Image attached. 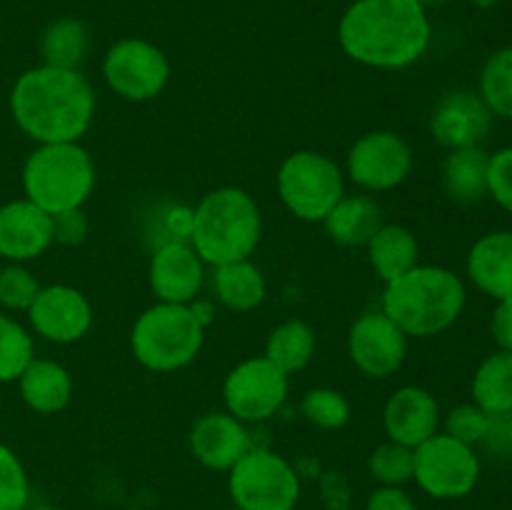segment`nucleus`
I'll use <instances>...</instances> for the list:
<instances>
[{"label": "nucleus", "mask_w": 512, "mask_h": 510, "mask_svg": "<svg viewBox=\"0 0 512 510\" xmlns=\"http://www.w3.org/2000/svg\"><path fill=\"white\" fill-rule=\"evenodd\" d=\"M383 223V208L368 193L343 195L323 220L330 240L345 248H365Z\"/></svg>", "instance_id": "22"}, {"label": "nucleus", "mask_w": 512, "mask_h": 510, "mask_svg": "<svg viewBox=\"0 0 512 510\" xmlns=\"http://www.w3.org/2000/svg\"><path fill=\"white\" fill-rule=\"evenodd\" d=\"M263 235V215L253 195L235 185L210 190L193 208L190 245L205 265L248 260Z\"/></svg>", "instance_id": "4"}, {"label": "nucleus", "mask_w": 512, "mask_h": 510, "mask_svg": "<svg viewBox=\"0 0 512 510\" xmlns=\"http://www.w3.org/2000/svg\"><path fill=\"white\" fill-rule=\"evenodd\" d=\"M440 405L430 390L420 385H403L388 398L383 408V428L388 440L408 448H418L440 433Z\"/></svg>", "instance_id": "17"}, {"label": "nucleus", "mask_w": 512, "mask_h": 510, "mask_svg": "<svg viewBox=\"0 0 512 510\" xmlns=\"http://www.w3.org/2000/svg\"><path fill=\"white\" fill-rule=\"evenodd\" d=\"M480 100L498 118L512 120V45L495 50L480 70Z\"/></svg>", "instance_id": "29"}, {"label": "nucleus", "mask_w": 512, "mask_h": 510, "mask_svg": "<svg viewBox=\"0 0 512 510\" xmlns=\"http://www.w3.org/2000/svg\"><path fill=\"white\" fill-rule=\"evenodd\" d=\"M33 358V335L13 315L0 313V383L18 380Z\"/></svg>", "instance_id": "30"}, {"label": "nucleus", "mask_w": 512, "mask_h": 510, "mask_svg": "<svg viewBox=\"0 0 512 510\" xmlns=\"http://www.w3.org/2000/svg\"><path fill=\"white\" fill-rule=\"evenodd\" d=\"M213 285L215 298L225 308L235 310V313H248V310L260 308L265 295H268V283H265L263 270L250 258L218 265L213 275Z\"/></svg>", "instance_id": "24"}, {"label": "nucleus", "mask_w": 512, "mask_h": 510, "mask_svg": "<svg viewBox=\"0 0 512 510\" xmlns=\"http://www.w3.org/2000/svg\"><path fill=\"white\" fill-rule=\"evenodd\" d=\"M408 335L383 313L368 310L348 330V355L355 368L375 380H385L403 368Z\"/></svg>", "instance_id": "13"}, {"label": "nucleus", "mask_w": 512, "mask_h": 510, "mask_svg": "<svg viewBox=\"0 0 512 510\" xmlns=\"http://www.w3.org/2000/svg\"><path fill=\"white\" fill-rule=\"evenodd\" d=\"M23 190L50 215L83 208L95 190L93 155L80 143L38 145L23 165Z\"/></svg>", "instance_id": "5"}, {"label": "nucleus", "mask_w": 512, "mask_h": 510, "mask_svg": "<svg viewBox=\"0 0 512 510\" xmlns=\"http://www.w3.org/2000/svg\"><path fill=\"white\" fill-rule=\"evenodd\" d=\"M415 3H420V5H425V8H428V5H435V3H440V0H415Z\"/></svg>", "instance_id": "44"}, {"label": "nucleus", "mask_w": 512, "mask_h": 510, "mask_svg": "<svg viewBox=\"0 0 512 510\" xmlns=\"http://www.w3.org/2000/svg\"><path fill=\"white\" fill-rule=\"evenodd\" d=\"M415 485L435 500H460L480 480V455L473 445L450 438L443 430L415 448Z\"/></svg>", "instance_id": "9"}, {"label": "nucleus", "mask_w": 512, "mask_h": 510, "mask_svg": "<svg viewBox=\"0 0 512 510\" xmlns=\"http://www.w3.org/2000/svg\"><path fill=\"white\" fill-rule=\"evenodd\" d=\"M145 235L153 240L155 248L165 243H190V235H193V208L183 203L155 205L153 215H148Z\"/></svg>", "instance_id": "33"}, {"label": "nucleus", "mask_w": 512, "mask_h": 510, "mask_svg": "<svg viewBox=\"0 0 512 510\" xmlns=\"http://www.w3.org/2000/svg\"><path fill=\"white\" fill-rule=\"evenodd\" d=\"M225 510H240V508H235V505H233V508H225Z\"/></svg>", "instance_id": "45"}, {"label": "nucleus", "mask_w": 512, "mask_h": 510, "mask_svg": "<svg viewBox=\"0 0 512 510\" xmlns=\"http://www.w3.org/2000/svg\"><path fill=\"white\" fill-rule=\"evenodd\" d=\"M315 345H318L315 330L305 320L293 318L270 330L263 355L273 360L283 373L293 375L298 370L308 368V363L315 355Z\"/></svg>", "instance_id": "27"}, {"label": "nucleus", "mask_w": 512, "mask_h": 510, "mask_svg": "<svg viewBox=\"0 0 512 510\" xmlns=\"http://www.w3.org/2000/svg\"><path fill=\"white\" fill-rule=\"evenodd\" d=\"M150 288L160 303L190 305L205 283V263L190 243H165L153 250Z\"/></svg>", "instance_id": "16"}, {"label": "nucleus", "mask_w": 512, "mask_h": 510, "mask_svg": "<svg viewBox=\"0 0 512 510\" xmlns=\"http://www.w3.org/2000/svg\"><path fill=\"white\" fill-rule=\"evenodd\" d=\"M433 23L415 0H353L340 15L338 43L355 63L375 70H403L430 48Z\"/></svg>", "instance_id": "1"}, {"label": "nucleus", "mask_w": 512, "mask_h": 510, "mask_svg": "<svg viewBox=\"0 0 512 510\" xmlns=\"http://www.w3.org/2000/svg\"><path fill=\"white\" fill-rule=\"evenodd\" d=\"M53 245V215L28 198L0 205V258L28 263Z\"/></svg>", "instance_id": "18"}, {"label": "nucleus", "mask_w": 512, "mask_h": 510, "mask_svg": "<svg viewBox=\"0 0 512 510\" xmlns=\"http://www.w3.org/2000/svg\"><path fill=\"white\" fill-rule=\"evenodd\" d=\"M43 285L33 275V270L25 268L23 263H8L0 268V308L10 313H28L35 295Z\"/></svg>", "instance_id": "35"}, {"label": "nucleus", "mask_w": 512, "mask_h": 510, "mask_svg": "<svg viewBox=\"0 0 512 510\" xmlns=\"http://www.w3.org/2000/svg\"><path fill=\"white\" fill-rule=\"evenodd\" d=\"M465 300V283L455 270L418 263L385 283L380 310L408 338H433L458 323Z\"/></svg>", "instance_id": "3"}, {"label": "nucleus", "mask_w": 512, "mask_h": 510, "mask_svg": "<svg viewBox=\"0 0 512 510\" xmlns=\"http://www.w3.org/2000/svg\"><path fill=\"white\" fill-rule=\"evenodd\" d=\"M188 445L193 458L203 468L228 473L253 448V438H250L248 425L225 410V413L200 415L190 428Z\"/></svg>", "instance_id": "15"}, {"label": "nucleus", "mask_w": 512, "mask_h": 510, "mask_svg": "<svg viewBox=\"0 0 512 510\" xmlns=\"http://www.w3.org/2000/svg\"><path fill=\"white\" fill-rule=\"evenodd\" d=\"M488 195L512 215V145L500 148L488 160Z\"/></svg>", "instance_id": "37"}, {"label": "nucleus", "mask_w": 512, "mask_h": 510, "mask_svg": "<svg viewBox=\"0 0 512 510\" xmlns=\"http://www.w3.org/2000/svg\"><path fill=\"white\" fill-rule=\"evenodd\" d=\"M493 125V113L488 105L480 100V95L465 93H448L433 110L430 118V133L445 145L448 150L473 148L485 140Z\"/></svg>", "instance_id": "19"}, {"label": "nucleus", "mask_w": 512, "mask_h": 510, "mask_svg": "<svg viewBox=\"0 0 512 510\" xmlns=\"http://www.w3.org/2000/svg\"><path fill=\"white\" fill-rule=\"evenodd\" d=\"M368 473L378 485H398V488H405L413 480L415 473V450L408 448V445L385 440V443H380L370 453Z\"/></svg>", "instance_id": "31"}, {"label": "nucleus", "mask_w": 512, "mask_h": 510, "mask_svg": "<svg viewBox=\"0 0 512 510\" xmlns=\"http://www.w3.org/2000/svg\"><path fill=\"white\" fill-rule=\"evenodd\" d=\"M15 125L38 145L80 143L95 115V90L83 70L35 65L10 90Z\"/></svg>", "instance_id": "2"}, {"label": "nucleus", "mask_w": 512, "mask_h": 510, "mask_svg": "<svg viewBox=\"0 0 512 510\" xmlns=\"http://www.w3.org/2000/svg\"><path fill=\"white\" fill-rule=\"evenodd\" d=\"M365 248H368L370 265L383 283H390L398 275L408 273L410 268L418 265L420 258L418 238H415L413 230L400 223L380 225V230Z\"/></svg>", "instance_id": "23"}, {"label": "nucleus", "mask_w": 512, "mask_h": 510, "mask_svg": "<svg viewBox=\"0 0 512 510\" xmlns=\"http://www.w3.org/2000/svg\"><path fill=\"white\" fill-rule=\"evenodd\" d=\"M488 418L490 413H485V410L475 403L455 405V408L445 415L443 433L475 448V445H480V440H483L485 428H488Z\"/></svg>", "instance_id": "36"}, {"label": "nucleus", "mask_w": 512, "mask_h": 510, "mask_svg": "<svg viewBox=\"0 0 512 510\" xmlns=\"http://www.w3.org/2000/svg\"><path fill=\"white\" fill-rule=\"evenodd\" d=\"M320 503L325 505V510H350L353 493H350V483L345 480V475L330 470L320 478Z\"/></svg>", "instance_id": "40"}, {"label": "nucleus", "mask_w": 512, "mask_h": 510, "mask_svg": "<svg viewBox=\"0 0 512 510\" xmlns=\"http://www.w3.org/2000/svg\"><path fill=\"white\" fill-rule=\"evenodd\" d=\"M103 78L118 98L148 103L168 88L170 60L145 38L115 40L103 58Z\"/></svg>", "instance_id": "10"}, {"label": "nucleus", "mask_w": 512, "mask_h": 510, "mask_svg": "<svg viewBox=\"0 0 512 510\" xmlns=\"http://www.w3.org/2000/svg\"><path fill=\"white\" fill-rule=\"evenodd\" d=\"M205 325L190 305L155 303L138 315L130 330V350L143 368L175 373L193 363L205 343Z\"/></svg>", "instance_id": "6"}, {"label": "nucleus", "mask_w": 512, "mask_h": 510, "mask_svg": "<svg viewBox=\"0 0 512 510\" xmlns=\"http://www.w3.org/2000/svg\"><path fill=\"white\" fill-rule=\"evenodd\" d=\"M473 403L485 413H512V353L495 350L473 375Z\"/></svg>", "instance_id": "28"}, {"label": "nucleus", "mask_w": 512, "mask_h": 510, "mask_svg": "<svg viewBox=\"0 0 512 510\" xmlns=\"http://www.w3.org/2000/svg\"><path fill=\"white\" fill-rule=\"evenodd\" d=\"M30 328L35 335L55 345H68L88 335L93 325V305L83 290L73 285H43L28 308Z\"/></svg>", "instance_id": "14"}, {"label": "nucleus", "mask_w": 512, "mask_h": 510, "mask_svg": "<svg viewBox=\"0 0 512 510\" xmlns=\"http://www.w3.org/2000/svg\"><path fill=\"white\" fill-rule=\"evenodd\" d=\"M490 335H493L498 350H508L512 353V298L498 300L490 318Z\"/></svg>", "instance_id": "42"}, {"label": "nucleus", "mask_w": 512, "mask_h": 510, "mask_svg": "<svg viewBox=\"0 0 512 510\" xmlns=\"http://www.w3.org/2000/svg\"><path fill=\"white\" fill-rule=\"evenodd\" d=\"M275 188L290 215L305 223H323L345 195V173L330 155L295 150L280 163Z\"/></svg>", "instance_id": "7"}, {"label": "nucleus", "mask_w": 512, "mask_h": 510, "mask_svg": "<svg viewBox=\"0 0 512 510\" xmlns=\"http://www.w3.org/2000/svg\"><path fill=\"white\" fill-rule=\"evenodd\" d=\"M90 53V33L83 20L63 15L45 25L40 35V58L43 65L65 70H80Z\"/></svg>", "instance_id": "26"}, {"label": "nucleus", "mask_w": 512, "mask_h": 510, "mask_svg": "<svg viewBox=\"0 0 512 510\" xmlns=\"http://www.w3.org/2000/svg\"><path fill=\"white\" fill-rule=\"evenodd\" d=\"M20 398L30 410L40 415H53L68 408L73 398V378L58 360L33 358L18 378Z\"/></svg>", "instance_id": "21"}, {"label": "nucleus", "mask_w": 512, "mask_h": 510, "mask_svg": "<svg viewBox=\"0 0 512 510\" xmlns=\"http://www.w3.org/2000/svg\"><path fill=\"white\" fill-rule=\"evenodd\" d=\"M290 375L283 373L273 360L265 355L243 360L235 365L223 383L225 410L250 423H265L273 418L288 400Z\"/></svg>", "instance_id": "12"}, {"label": "nucleus", "mask_w": 512, "mask_h": 510, "mask_svg": "<svg viewBox=\"0 0 512 510\" xmlns=\"http://www.w3.org/2000/svg\"><path fill=\"white\" fill-rule=\"evenodd\" d=\"M88 215L83 208L63 210V213L53 215V243L65 245V248H75L88 238Z\"/></svg>", "instance_id": "38"}, {"label": "nucleus", "mask_w": 512, "mask_h": 510, "mask_svg": "<svg viewBox=\"0 0 512 510\" xmlns=\"http://www.w3.org/2000/svg\"><path fill=\"white\" fill-rule=\"evenodd\" d=\"M30 510H65V508H60V505H35V508Z\"/></svg>", "instance_id": "43"}, {"label": "nucleus", "mask_w": 512, "mask_h": 510, "mask_svg": "<svg viewBox=\"0 0 512 510\" xmlns=\"http://www.w3.org/2000/svg\"><path fill=\"white\" fill-rule=\"evenodd\" d=\"M300 413L308 423L323 430H340L348 425L350 410L348 398L335 388H313L300 400Z\"/></svg>", "instance_id": "32"}, {"label": "nucleus", "mask_w": 512, "mask_h": 510, "mask_svg": "<svg viewBox=\"0 0 512 510\" xmlns=\"http://www.w3.org/2000/svg\"><path fill=\"white\" fill-rule=\"evenodd\" d=\"M480 445H483L493 458L512 460V413L490 415L488 428H485Z\"/></svg>", "instance_id": "39"}, {"label": "nucleus", "mask_w": 512, "mask_h": 510, "mask_svg": "<svg viewBox=\"0 0 512 510\" xmlns=\"http://www.w3.org/2000/svg\"><path fill=\"white\" fill-rule=\"evenodd\" d=\"M30 480L23 460L0 443V510H28Z\"/></svg>", "instance_id": "34"}, {"label": "nucleus", "mask_w": 512, "mask_h": 510, "mask_svg": "<svg viewBox=\"0 0 512 510\" xmlns=\"http://www.w3.org/2000/svg\"><path fill=\"white\" fill-rule=\"evenodd\" d=\"M468 278L495 303L512 298V230H495L475 240L468 253Z\"/></svg>", "instance_id": "20"}, {"label": "nucleus", "mask_w": 512, "mask_h": 510, "mask_svg": "<svg viewBox=\"0 0 512 510\" xmlns=\"http://www.w3.org/2000/svg\"><path fill=\"white\" fill-rule=\"evenodd\" d=\"M413 163V148L403 135L395 130H370L350 145L345 175L363 193H388L408 180Z\"/></svg>", "instance_id": "11"}, {"label": "nucleus", "mask_w": 512, "mask_h": 510, "mask_svg": "<svg viewBox=\"0 0 512 510\" xmlns=\"http://www.w3.org/2000/svg\"><path fill=\"white\" fill-rule=\"evenodd\" d=\"M488 160L480 145L450 150L443 160V188L455 203H478L488 195Z\"/></svg>", "instance_id": "25"}, {"label": "nucleus", "mask_w": 512, "mask_h": 510, "mask_svg": "<svg viewBox=\"0 0 512 510\" xmlns=\"http://www.w3.org/2000/svg\"><path fill=\"white\" fill-rule=\"evenodd\" d=\"M365 510H418L410 493L398 485H378L365 500Z\"/></svg>", "instance_id": "41"}, {"label": "nucleus", "mask_w": 512, "mask_h": 510, "mask_svg": "<svg viewBox=\"0 0 512 510\" xmlns=\"http://www.w3.org/2000/svg\"><path fill=\"white\" fill-rule=\"evenodd\" d=\"M228 493L240 510H295L303 483L290 460L270 448H253L228 470Z\"/></svg>", "instance_id": "8"}]
</instances>
